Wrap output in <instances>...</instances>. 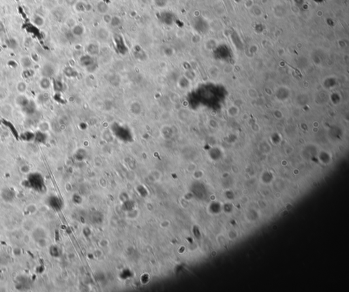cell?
Here are the masks:
<instances>
[{"label":"cell","instance_id":"10","mask_svg":"<svg viewBox=\"0 0 349 292\" xmlns=\"http://www.w3.org/2000/svg\"><path fill=\"white\" fill-rule=\"evenodd\" d=\"M20 62L22 67L26 69L29 68V67L32 65V60H31L30 58L28 57H23L21 59Z\"/></svg>","mask_w":349,"mask_h":292},{"label":"cell","instance_id":"17","mask_svg":"<svg viewBox=\"0 0 349 292\" xmlns=\"http://www.w3.org/2000/svg\"><path fill=\"white\" fill-rule=\"evenodd\" d=\"M98 47H97L96 46H95V45L91 44L89 45V47H88V52L91 54V55H95L97 53H98Z\"/></svg>","mask_w":349,"mask_h":292},{"label":"cell","instance_id":"19","mask_svg":"<svg viewBox=\"0 0 349 292\" xmlns=\"http://www.w3.org/2000/svg\"><path fill=\"white\" fill-rule=\"evenodd\" d=\"M21 171L23 174H27L30 171V168H29V167L27 166V165H23V166L21 167Z\"/></svg>","mask_w":349,"mask_h":292},{"label":"cell","instance_id":"1","mask_svg":"<svg viewBox=\"0 0 349 292\" xmlns=\"http://www.w3.org/2000/svg\"><path fill=\"white\" fill-rule=\"evenodd\" d=\"M27 182L29 187L38 192H41L44 189V179L40 174L34 173L29 175Z\"/></svg>","mask_w":349,"mask_h":292},{"label":"cell","instance_id":"20","mask_svg":"<svg viewBox=\"0 0 349 292\" xmlns=\"http://www.w3.org/2000/svg\"><path fill=\"white\" fill-rule=\"evenodd\" d=\"M27 211H28L29 212V213H30L31 214H34V213H35V212L36 211V210H37V209H36V206H35V205H34V204H31V205H29V206H27Z\"/></svg>","mask_w":349,"mask_h":292},{"label":"cell","instance_id":"6","mask_svg":"<svg viewBox=\"0 0 349 292\" xmlns=\"http://www.w3.org/2000/svg\"><path fill=\"white\" fill-rule=\"evenodd\" d=\"M53 73H54V68H53V65L48 63L43 65L42 68V74L43 76L49 78L50 76L53 75Z\"/></svg>","mask_w":349,"mask_h":292},{"label":"cell","instance_id":"15","mask_svg":"<svg viewBox=\"0 0 349 292\" xmlns=\"http://www.w3.org/2000/svg\"><path fill=\"white\" fill-rule=\"evenodd\" d=\"M76 10L79 12H83L85 10L86 5L83 2H78L75 5Z\"/></svg>","mask_w":349,"mask_h":292},{"label":"cell","instance_id":"16","mask_svg":"<svg viewBox=\"0 0 349 292\" xmlns=\"http://www.w3.org/2000/svg\"><path fill=\"white\" fill-rule=\"evenodd\" d=\"M39 128L42 132H45L49 129V125L47 122H42L39 125Z\"/></svg>","mask_w":349,"mask_h":292},{"label":"cell","instance_id":"18","mask_svg":"<svg viewBox=\"0 0 349 292\" xmlns=\"http://www.w3.org/2000/svg\"><path fill=\"white\" fill-rule=\"evenodd\" d=\"M155 3L158 7H164L166 4V0H155Z\"/></svg>","mask_w":349,"mask_h":292},{"label":"cell","instance_id":"11","mask_svg":"<svg viewBox=\"0 0 349 292\" xmlns=\"http://www.w3.org/2000/svg\"><path fill=\"white\" fill-rule=\"evenodd\" d=\"M72 33L74 36H81V35H83V33H84V28H83L81 25H74V27H72Z\"/></svg>","mask_w":349,"mask_h":292},{"label":"cell","instance_id":"14","mask_svg":"<svg viewBox=\"0 0 349 292\" xmlns=\"http://www.w3.org/2000/svg\"><path fill=\"white\" fill-rule=\"evenodd\" d=\"M98 9L101 13H105L108 10V6L103 2H100L98 5Z\"/></svg>","mask_w":349,"mask_h":292},{"label":"cell","instance_id":"12","mask_svg":"<svg viewBox=\"0 0 349 292\" xmlns=\"http://www.w3.org/2000/svg\"><path fill=\"white\" fill-rule=\"evenodd\" d=\"M81 62L83 65L87 66L91 65V64L93 63V59H92L91 57L89 56V55H87V56L83 57L81 59Z\"/></svg>","mask_w":349,"mask_h":292},{"label":"cell","instance_id":"8","mask_svg":"<svg viewBox=\"0 0 349 292\" xmlns=\"http://www.w3.org/2000/svg\"><path fill=\"white\" fill-rule=\"evenodd\" d=\"M32 22L37 27H42L44 25V17L39 15H34L32 17Z\"/></svg>","mask_w":349,"mask_h":292},{"label":"cell","instance_id":"9","mask_svg":"<svg viewBox=\"0 0 349 292\" xmlns=\"http://www.w3.org/2000/svg\"><path fill=\"white\" fill-rule=\"evenodd\" d=\"M29 102V101L28 99H27V97L25 96V95L23 94L19 95V96L16 98V104L21 108L22 107L24 108L25 106H27V104H28Z\"/></svg>","mask_w":349,"mask_h":292},{"label":"cell","instance_id":"5","mask_svg":"<svg viewBox=\"0 0 349 292\" xmlns=\"http://www.w3.org/2000/svg\"><path fill=\"white\" fill-rule=\"evenodd\" d=\"M115 41L116 46L119 52L121 53H125L126 52V48L124 44V40L123 38L119 36H116L115 38Z\"/></svg>","mask_w":349,"mask_h":292},{"label":"cell","instance_id":"7","mask_svg":"<svg viewBox=\"0 0 349 292\" xmlns=\"http://www.w3.org/2000/svg\"><path fill=\"white\" fill-rule=\"evenodd\" d=\"M39 84L40 88L42 89L43 90H47L51 86V83L49 78L45 77V76H43L40 79Z\"/></svg>","mask_w":349,"mask_h":292},{"label":"cell","instance_id":"13","mask_svg":"<svg viewBox=\"0 0 349 292\" xmlns=\"http://www.w3.org/2000/svg\"><path fill=\"white\" fill-rule=\"evenodd\" d=\"M17 88L19 93H21L22 94V93H25L26 90H27V85H26L24 82H20V83H19L18 85H17Z\"/></svg>","mask_w":349,"mask_h":292},{"label":"cell","instance_id":"3","mask_svg":"<svg viewBox=\"0 0 349 292\" xmlns=\"http://www.w3.org/2000/svg\"><path fill=\"white\" fill-rule=\"evenodd\" d=\"M160 20L162 22V23L165 24L166 25H171L174 21V15L173 13H170V12H164L160 14V16L159 17Z\"/></svg>","mask_w":349,"mask_h":292},{"label":"cell","instance_id":"21","mask_svg":"<svg viewBox=\"0 0 349 292\" xmlns=\"http://www.w3.org/2000/svg\"><path fill=\"white\" fill-rule=\"evenodd\" d=\"M66 2L67 3V4L70 5V6H72V5H74V3H75L76 0H66Z\"/></svg>","mask_w":349,"mask_h":292},{"label":"cell","instance_id":"4","mask_svg":"<svg viewBox=\"0 0 349 292\" xmlns=\"http://www.w3.org/2000/svg\"><path fill=\"white\" fill-rule=\"evenodd\" d=\"M46 232H45L44 229L41 228V227H38V228H36L33 231L32 236V238L34 239L36 242H38L40 240L46 238Z\"/></svg>","mask_w":349,"mask_h":292},{"label":"cell","instance_id":"2","mask_svg":"<svg viewBox=\"0 0 349 292\" xmlns=\"http://www.w3.org/2000/svg\"><path fill=\"white\" fill-rule=\"evenodd\" d=\"M1 198L6 202H11L16 197V193L13 189L6 188L1 192Z\"/></svg>","mask_w":349,"mask_h":292}]
</instances>
